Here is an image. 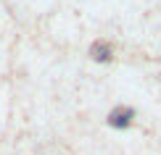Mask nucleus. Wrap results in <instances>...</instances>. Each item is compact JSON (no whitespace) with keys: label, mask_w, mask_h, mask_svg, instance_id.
<instances>
[{"label":"nucleus","mask_w":161,"mask_h":155,"mask_svg":"<svg viewBox=\"0 0 161 155\" xmlns=\"http://www.w3.org/2000/svg\"><path fill=\"white\" fill-rule=\"evenodd\" d=\"M132 118H135V111H130V108H116V111L108 113V126H114V129H127V126L132 124Z\"/></svg>","instance_id":"nucleus-1"},{"label":"nucleus","mask_w":161,"mask_h":155,"mask_svg":"<svg viewBox=\"0 0 161 155\" xmlns=\"http://www.w3.org/2000/svg\"><path fill=\"white\" fill-rule=\"evenodd\" d=\"M108 55H111V50L106 48V45H95V48H92V58L95 60H108Z\"/></svg>","instance_id":"nucleus-2"}]
</instances>
